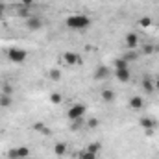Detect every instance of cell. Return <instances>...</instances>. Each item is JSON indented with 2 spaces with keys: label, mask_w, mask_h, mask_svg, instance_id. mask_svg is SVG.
Listing matches in <instances>:
<instances>
[{
  "label": "cell",
  "mask_w": 159,
  "mask_h": 159,
  "mask_svg": "<svg viewBox=\"0 0 159 159\" xmlns=\"http://www.w3.org/2000/svg\"><path fill=\"white\" fill-rule=\"evenodd\" d=\"M96 126H98V120H96V119L89 120V128H96Z\"/></svg>",
  "instance_id": "obj_23"
},
{
  "label": "cell",
  "mask_w": 159,
  "mask_h": 159,
  "mask_svg": "<svg viewBox=\"0 0 159 159\" xmlns=\"http://www.w3.org/2000/svg\"><path fill=\"white\" fill-rule=\"evenodd\" d=\"M139 126H141V128H144V129H146V133H152V131H154V128H156V120L150 119V117H143V119L139 120Z\"/></svg>",
  "instance_id": "obj_7"
},
{
  "label": "cell",
  "mask_w": 159,
  "mask_h": 159,
  "mask_svg": "<svg viewBox=\"0 0 159 159\" xmlns=\"http://www.w3.org/2000/svg\"><path fill=\"white\" fill-rule=\"evenodd\" d=\"M2 15H4V6L0 4V17H2Z\"/></svg>",
  "instance_id": "obj_25"
},
{
  "label": "cell",
  "mask_w": 159,
  "mask_h": 159,
  "mask_svg": "<svg viewBox=\"0 0 159 159\" xmlns=\"http://www.w3.org/2000/svg\"><path fill=\"white\" fill-rule=\"evenodd\" d=\"M20 6H24V7H32V6H34V0H20Z\"/></svg>",
  "instance_id": "obj_22"
},
{
  "label": "cell",
  "mask_w": 159,
  "mask_h": 159,
  "mask_svg": "<svg viewBox=\"0 0 159 159\" xmlns=\"http://www.w3.org/2000/svg\"><path fill=\"white\" fill-rule=\"evenodd\" d=\"M50 102L56 104V106L61 104V94H59V93H52V94H50Z\"/></svg>",
  "instance_id": "obj_19"
},
{
  "label": "cell",
  "mask_w": 159,
  "mask_h": 159,
  "mask_svg": "<svg viewBox=\"0 0 159 159\" xmlns=\"http://www.w3.org/2000/svg\"><path fill=\"white\" fill-rule=\"evenodd\" d=\"M143 89L146 91V93H154V80H150V78H144L143 80Z\"/></svg>",
  "instance_id": "obj_13"
},
{
  "label": "cell",
  "mask_w": 159,
  "mask_h": 159,
  "mask_svg": "<svg viewBox=\"0 0 159 159\" xmlns=\"http://www.w3.org/2000/svg\"><path fill=\"white\" fill-rule=\"evenodd\" d=\"M141 26L148 28V26H150V19H148V17H143V19H141Z\"/></svg>",
  "instance_id": "obj_21"
},
{
  "label": "cell",
  "mask_w": 159,
  "mask_h": 159,
  "mask_svg": "<svg viewBox=\"0 0 159 159\" xmlns=\"http://www.w3.org/2000/svg\"><path fill=\"white\" fill-rule=\"evenodd\" d=\"M54 154L59 156V157H63V156L67 154V144H65V143H57V144L54 146Z\"/></svg>",
  "instance_id": "obj_11"
},
{
  "label": "cell",
  "mask_w": 159,
  "mask_h": 159,
  "mask_svg": "<svg viewBox=\"0 0 159 159\" xmlns=\"http://www.w3.org/2000/svg\"><path fill=\"white\" fill-rule=\"evenodd\" d=\"M28 154H30V148H26V146H19V148L9 150V152H7V157L9 159H22V157H26Z\"/></svg>",
  "instance_id": "obj_4"
},
{
  "label": "cell",
  "mask_w": 159,
  "mask_h": 159,
  "mask_svg": "<svg viewBox=\"0 0 159 159\" xmlns=\"http://www.w3.org/2000/svg\"><path fill=\"white\" fill-rule=\"evenodd\" d=\"M154 87H156V91H159V78L154 81Z\"/></svg>",
  "instance_id": "obj_24"
},
{
  "label": "cell",
  "mask_w": 159,
  "mask_h": 159,
  "mask_svg": "<svg viewBox=\"0 0 159 159\" xmlns=\"http://www.w3.org/2000/svg\"><path fill=\"white\" fill-rule=\"evenodd\" d=\"M26 57H28L26 50H20V48H9V50H7V59H9L11 63L20 65V63L26 61Z\"/></svg>",
  "instance_id": "obj_2"
},
{
  "label": "cell",
  "mask_w": 159,
  "mask_h": 159,
  "mask_svg": "<svg viewBox=\"0 0 159 159\" xmlns=\"http://www.w3.org/2000/svg\"><path fill=\"white\" fill-rule=\"evenodd\" d=\"M65 24L70 30H85L91 26V19L87 15H70L65 19Z\"/></svg>",
  "instance_id": "obj_1"
},
{
  "label": "cell",
  "mask_w": 159,
  "mask_h": 159,
  "mask_svg": "<svg viewBox=\"0 0 159 159\" xmlns=\"http://www.w3.org/2000/svg\"><path fill=\"white\" fill-rule=\"evenodd\" d=\"M63 59H65L67 65H81L83 63V59L80 57L78 54H74V52H65L63 54Z\"/></svg>",
  "instance_id": "obj_5"
},
{
  "label": "cell",
  "mask_w": 159,
  "mask_h": 159,
  "mask_svg": "<svg viewBox=\"0 0 159 159\" xmlns=\"http://www.w3.org/2000/svg\"><path fill=\"white\" fill-rule=\"evenodd\" d=\"M129 107H131L133 111L143 109V107H144V100H143V96H139V94L131 96V100H129Z\"/></svg>",
  "instance_id": "obj_8"
},
{
  "label": "cell",
  "mask_w": 159,
  "mask_h": 159,
  "mask_svg": "<svg viewBox=\"0 0 159 159\" xmlns=\"http://www.w3.org/2000/svg\"><path fill=\"white\" fill-rule=\"evenodd\" d=\"M98 157V154H91L89 150H81L78 154V159H96Z\"/></svg>",
  "instance_id": "obj_15"
},
{
  "label": "cell",
  "mask_w": 159,
  "mask_h": 159,
  "mask_svg": "<svg viewBox=\"0 0 159 159\" xmlns=\"http://www.w3.org/2000/svg\"><path fill=\"white\" fill-rule=\"evenodd\" d=\"M9 106H11V94L2 93L0 94V107H9Z\"/></svg>",
  "instance_id": "obj_12"
},
{
  "label": "cell",
  "mask_w": 159,
  "mask_h": 159,
  "mask_svg": "<svg viewBox=\"0 0 159 159\" xmlns=\"http://www.w3.org/2000/svg\"><path fill=\"white\" fill-rule=\"evenodd\" d=\"M124 44H126V48H129V50L137 48V46H139V35H137V34H128V35L124 37Z\"/></svg>",
  "instance_id": "obj_6"
},
{
  "label": "cell",
  "mask_w": 159,
  "mask_h": 159,
  "mask_svg": "<svg viewBox=\"0 0 159 159\" xmlns=\"http://www.w3.org/2000/svg\"><path fill=\"white\" fill-rule=\"evenodd\" d=\"M115 76L119 81H129V69H115Z\"/></svg>",
  "instance_id": "obj_9"
},
{
  "label": "cell",
  "mask_w": 159,
  "mask_h": 159,
  "mask_svg": "<svg viewBox=\"0 0 159 159\" xmlns=\"http://www.w3.org/2000/svg\"><path fill=\"white\" fill-rule=\"evenodd\" d=\"M28 28H30V30H39L41 28V20L39 19H35V17L28 19Z\"/></svg>",
  "instance_id": "obj_14"
},
{
  "label": "cell",
  "mask_w": 159,
  "mask_h": 159,
  "mask_svg": "<svg viewBox=\"0 0 159 159\" xmlns=\"http://www.w3.org/2000/svg\"><path fill=\"white\" fill-rule=\"evenodd\" d=\"M109 76V69L107 67H98L96 72H94V80H104Z\"/></svg>",
  "instance_id": "obj_10"
},
{
  "label": "cell",
  "mask_w": 159,
  "mask_h": 159,
  "mask_svg": "<svg viewBox=\"0 0 159 159\" xmlns=\"http://www.w3.org/2000/svg\"><path fill=\"white\" fill-rule=\"evenodd\" d=\"M59 76H61V72H59V70H56V69H54V70H50V78H52V80H59Z\"/></svg>",
  "instance_id": "obj_20"
},
{
  "label": "cell",
  "mask_w": 159,
  "mask_h": 159,
  "mask_svg": "<svg viewBox=\"0 0 159 159\" xmlns=\"http://www.w3.org/2000/svg\"><path fill=\"white\" fill-rule=\"evenodd\" d=\"M113 65H115V69H128V61L124 57H117L113 61Z\"/></svg>",
  "instance_id": "obj_16"
},
{
  "label": "cell",
  "mask_w": 159,
  "mask_h": 159,
  "mask_svg": "<svg viewBox=\"0 0 159 159\" xmlns=\"http://www.w3.org/2000/svg\"><path fill=\"white\" fill-rule=\"evenodd\" d=\"M102 98H104L106 102H113L115 94H113V91H104V93H102Z\"/></svg>",
  "instance_id": "obj_18"
},
{
  "label": "cell",
  "mask_w": 159,
  "mask_h": 159,
  "mask_svg": "<svg viewBox=\"0 0 159 159\" xmlns=\"http://www.w3.org/2000/svg\"><path fill=\"white\" fill-rule=\"evenodd\" d=\"M85 150H89L91 154H98V152H100V143H91Z\"/></svg>",
  "instance_id": "obj_17"
},
{
  "label": "cell",
  "mask_w": 159,
  "mask_h": 159,
  "mask_svg": "<svg viewBox=\"0 0 159 159\" xmlns=\"http://www.w3.org/2000/svg\"><path fill=\"white\" fill-rule=\"evenodd\" d=\"M83 113H85V106H83V104H76V106H72V107L67 111V119L72 120V122H76V120H81Z\"/></svg>",
  "instance_id": "obj_3"
}]
</instances>
